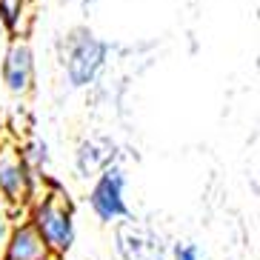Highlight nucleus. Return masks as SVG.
Returning <instances> with one entry per match:
<instances>
[{
  "label": "nucleus",
  "instance_id": "1",
  "mask_svg": "<svg viewBox=\"0 0 260 260\" xmlns=\"http://www.w3.org/2000/svg\"><path fill=\"white\" fill-rule=\"evenodd\" d=\"M109 57V43L100 40L92 29L77 26L63 40V69L72 89H86L98 80Z\"/></svg>",
  "mask_w": 260,
  "mask_h": 260
},
{
  "label": "nucleus",
  "instance_id": "2",
  "mask_svg": "<svg viewBox=\"0 0 260 260\" xmlns=\"http://www.w3.org/2000/svg\"><path fill=\"white\" fill-rule=\"evenodd\" d=\"M29 223L43 237L49 254H66L75 243V212L63 191H46L35 200Z\"/></svg>",
  "mask_w": 260,
  "mask_h": 260
},
{
  "label": "nucleus",
  "instance_id": "3",
  "mask_svg": "<svg viewBox=\"0 0 260 260\" xmlns=\"http://www.w3.org/2000/svg\"><path fill=\"white\" fill-rule=\"evenodd\" d=\"M89 206L100 223H115L129 217L126 206V172L115 160L106 169H100L94 175V186L89 191Z\"/></svg>",
  "mask_w": 260,
  "mask_h": 260
},
{
  "label": "nucleus",
  "instance_id": "4",
  "mask_svg": "<svg viewBox=\"0 0 260 260\" xmlns=\"http://www.w3.org/2000/svg\"><path fill=\"white\" fill-rule=\"evenodd\" d=\"M115 246L120 260H166V243L163 237L138 220L123 217L115 229Z\"/></svg>",
  "mask_w": 260,
  "mask_h": 260
},
{
  "label": "nucleus",
  "instance_id": "5",
  "mask_svg": "<svg viewBox=\"0 0 260 260\" xmlns=\"http://www.w3.org/2000/svg\"><path fill=\"white\" fill-rule=\"evenodd\" d=\"M0 77H3V86L17 98L31 92V86H35V52L26 40H9L3 60H0Z\"/></svg>",
  "mask_w": 260,
  "mask_h": 260
},
{
  "label": "nucleus",
  "instance_id": "6",
  "mask_svg": "<svg viewBox=\"0 0 260 260\" xmlns=\"http://www.w3.org/2000/svg\"><path fill=\"white\" fill-rule=\"evenodd\" d=\"M31 172L26 166L20 149L15 146H0V198L9 206H20L31 194Z\"/></svg>",
  "mask_w": 260,
  "mask_h": 260
},
{
  "label": "nucleus",
  "instance_id": "7",
  "mask_svg": "<svg viewBox=\"0 0 260 260\" xmlns=\"http://www.w3.org/2000/svg\"><path fill=\"white\" fill-rule=\"evenodd\" d=\"M3 260H49L46 243L29 220L9 229L6 246H3Z\"/></svg>",
  "mask_w": 260,
  "mask_h": 260
},
{
  "label": "nucleus",
  "instance_id": "8",
  "mask_svg": "<svg viewBox=\"0 0 260 260\" xmlns=\"http://www.w3.org/2000/svg\"><path fill=\"white\" fill-rule=\"evenodd\" d=\"M115 143L112 138H103V135H94V138H86L77 143L75 152V166L80 172V177H94L100 169H106L109 163L115 160Z\"/></svg>",
  "mask_w": 260,
  "mask_h": 260
},
{
  "label": "nucleus",
  "instance_id": "9",
  "mask_svg": "<svg viewBox=\"0 0 260 260\" xmlns=\"http://www.w3.org/2000/svg\"><path fill=\"white\" fill-rule=\"evenodd\" d=\"M20 154H23L26 166H29L31 172H40V169L49 163V146L43 143V140H29V143L20 149Z\"/></svg>",
  "mask_w": 260,
  "mask_h": 260
},
{
  "label": "nucleus",
  "instance_id": "10",
  "mask_svg": "<svg viewBox=\"0 0 260 260\" xmlns=\"http://www.w3.org/2000/svg\"><path fill=\"white\" fill-rule=\"evenodd\" d=\"M172 260H206V257H203V252H200V246L183 240V243H175V249H172Z\"/></svg>",
  "mask_w": 260,
  "mask_h": 260
},
{
  "label": "nucleus",
  "instance_id": "11",
  "mask_svg": "<svg viewBox=\"0 0 260 260\" xmlns=\"http://www.w3.org/2000/svg\"><path fill=\"white\" fill-rule=\"evenodd\" d=\"M6 35H9V29H6V23H3V17H0V43L6 40Z\"/></svg>",
  "mask_w": 260,
  "mask_h": 260
},
{
  "label": "nucleus",
  "instance_id": "12",
  "mask_svg": "<svg viewBox=\"0 0 260 260\" xmlns=\"http://www.w3.org/2000/svg\"><path fill=\"white\" fill-rule=\"evenodd\" d=\"M86 3H89V0H86Z\"/></svg>",
  "mask_w": 260,
  "mask_h": 260
}]
</instances>
